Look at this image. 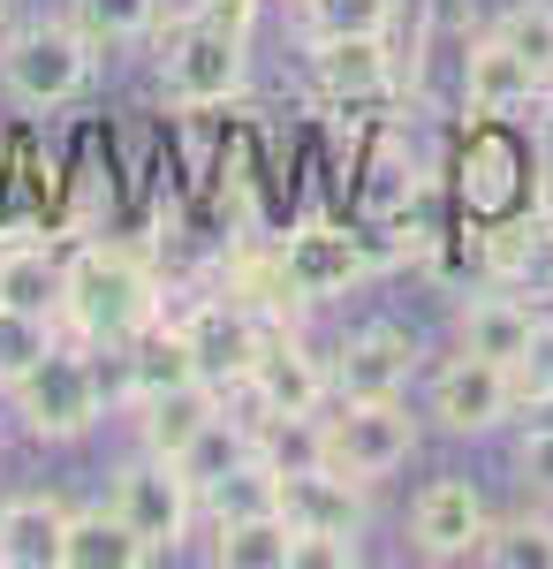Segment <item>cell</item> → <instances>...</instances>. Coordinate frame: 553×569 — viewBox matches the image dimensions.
<instances>
[{
    "label": "cell",
    "mask_w": 553,
    "mask_h": 569,
    "mask_svg": "<svg viewBox=\"0 0 553 569\" xmlns=\"http://www.w3.org/2000/svg\"><path fill=\"white\" fill-rule=\"evenodd\" d=\"M160 319V281L144 273V259H129L114 243H91L69 259V289H61V327L84 350H114L129 335H144Z\"/></svg>",
    "instance_id": "6da1fadb"
},
{
    "label": "cell",
    "mask_w": 553,
    "mask_h": 569,
    "mask_svg": "<svg viewBox=\"0 0 553 569\" xmlns=\"http://www.w3.org/2000/svg\"><path fill=\"white\" fill-rule=\"evenodd\" d=\"M326 433V471L349 486H380L410 463L418 448V418L402 410V395H341L334 418H319Z\"/></svg>",
    "instance_id": "7a4b0ae2"
},
{
    "label": "cell",
    "mask_w": 553,
    "mask_h": 569,
    "mask_svg": "<svg viewBox=\"0 0 553 569\" xmlns=\"http://www.w3.org/2000/svg\"><path fill=\"white\" fill-rule=\"evenodd\" d=\"M8 395H16V418L39 440H84L107 410V380L84 357V342H53Z\"/></svg>",
    "instance_id": "3957f363"
},
{
    "label": "cell",
    "mask_w": 553,
    "mask_h": 569,
    "mask_svg": "<svg viewBox=\"0 0 553 569\" xmlns=\"http://www.w3.org/2000/svg\"><path fill=\"white\" fill-rule=\"evenodd\" d=\"M0 84L23 107H61L91 84V39L77 23H31L0 46Z\"/></svg>",
    "instance_id": "277c9868"
},
{
    "label": "cell",
    "mask_w": 553,
    "mask_h": 569,
    "mask_svg": "<svg viewBox=\"0 0 553 569\" xmlns=\"http://www.w3.org/2000/svg\"><path fill=\"white\" fill-rule=\"evenodd\" d=\"M243 61H251V39H235V31H213V23H182L168 39V99L174 107H220V99H235L243 91Z\"/></svg>",
    "instance_id": "5b68a950"
},
{
    "label": "cell",
    "mask_w": 553,
    "mask_h": 569,
    "mask_svg": "<svg viewBox=\"0 0 553 569\" xmlns=\"http://www.w3.org/2000/svg\"><path fill=\"white\" fill-rule=\"evenodd\" d=\"M114 509L129 517V531H144L160 555H168L174 539L190 531V509H198V486L182 479V463L174 456H137V463H122L114 471Z\"/></svg>",
    "instance_id": "8992f818"
},
{
    "label": "cell",
    "mask_w": 553,
    "mask_h": 569,
    "mask_svg": "<svg viewBox=\"0 0 553 569\" xmlns=\"http://www.w3.org/2000/svg\"><path fill=\"white\" fill-rule=\"evenodd\" d=\"M372 266H380L372 243L349 236V228H326V220H311V228H296V236L281 243V281H289L296 305H326L341 289H356Z\"/></svg>",
    "instance_id": "52a82bcc"
},
{
    "label": "cell",
    "mask_w": 553,
    "mask_h": 569,
    "mask_svg": "<svg viewBox=\"0 0 553 569\" xmlns=\"http://www.w3.org/2000/svg\"><path fill=\"white\" fill-rule=\"evenodd\" d=\"M243 395H251L258 418H303V410H319V402L334 395V372L303 350L296 335L265 327V342H258V365H251V380H243Z\"/></svg>",
    "instance_id": "ba28073f"
},
{
    "label": "cell",
    "mask_w": 553,
    "mask_h": 569,
    "mask_svg": "<svg viewBox=\"0 0 553 569\" xmlns=\"http://www.w3.org/2000/svg\"><path fill=\"white\" fill-rule=\"evenodd\" d=\"M182 335H190V357H198V372L213 380L220 395H243L258 365V342H265V319H258L243 297H228V305H198L182 319Z\"/></svg>",
    "instance_id": "9c48e42d"
},
{
    "label": "cell",
    "mask_w": 553,
    "mask_h": 569,
    "mask_svg": "<svg viewBox=\"0 0 553 569\" xmlns=\"http://www.w3.org/2000/svg\"><path fill=\"white\" fill-rule=\"evenodd\" d=\"M509 410H515L509 365L470 357V350L455 357V365H440V380H432V418H440L448 433H493Z\"/></svg>",
    "instance_id": "30bf717a"
},
{
    "label": "cell",
    "mask_w": 553,
    "mask_h": 569,
    "mask_svg": "<svg viewBox=\"0 0 553 569\" xmlns=\"http://www.w3.org/2000/svg\"><path fill=\"white\" fill-rule=\"evenodd\" d=\"M477 539H485V501H477V486L470 479H432L418 493V509H410V547L425 555V562H463L477 555Z\"/></svg>",
    "instance_id": "8fae6325"
},
{
    "label": "cell",
    "mask_w": 553,
    "mask_h": 569,
    "mask_svg": "<svg viewBox=\"0 0 553 569\" xmlns=\"http://www.w3.org/2000/svg\"><path fill=\"white\" fill-rule=\"evenodd\" d=\"M311 84L326 91L334 107H356V99H386L402 84L394 69V46L386 31H364V39H311Z\"/></svg>",
    "instance_id": "7c38bea8"
},
{
    "label": "cell",
    "mask_w": 553,
    "mask_h": 569,
    "mask_svg": "<svg viewBox=\"0 0 553 569\" xmlns=\"http://www.w3.org/2000/svg\"><path fill=\"white\" fill-rule=\"evenodd\" d=\"M546 91V77L515 53L501 31H485V39H470V61H463V107L477 114V122H501V114H515V107H531Z\"/></svg>",
    "instance_id": "4fadbf2b"
},
{
    "label": "cell",
    "mask_w": 553,
    "mask_h": 569,
    "mask_svg": "<svg viewBox=\"0 0 553 569\" xmlns=\"http://www.w3.org/2000/svg\"><path fill=\"white\" fill-rule=\"evenodd\" d=\"M418 372V335L402 327H364L334 357V395H402Z\"/></svg>",
    "instance_id": "5bb4252c"
},
{
    "label": "cell",
    "mask_w": 553,
    "mask_h": 569,
    "mask_svg": "<svg viewBox=\"0 0 553 569\" xmlns=\"http://www.w3.org/2000/svg\"><path fill=\"white\" fill-rule=\"evenodd\" d=\"M220 410H228V395H220L213 380H182V388L137 395V433H144L152 456H182V448L205 433Z\"/></svg>",
    "instance_id": "9a60e30c"
},
{
    "label": "cell",
    "mask_w": 553,
    "mask_h": 569,
    "mask_svg": "<svg viewBox=\"0 0 553 569\" xmlns=\"http://www.w3.org/2000/svg\"><path fill=\"white\" fill-rule=\"evenodd\" d=\"M160 555L144 531H129V517L107 501V509H77L69 531H61V569H144Z\"/></svg>",
    "instance_id": "2e32d148"
},
{
    "label": "cell",
    "mask_w": 553,
    "mask_h": 569,
    "mask_svg": "<svg viewBox=\"0 0 553 569\" xmlns=\"http://www.w3.org/2000/svg\"><path fill=\"white\" fill-rule=\"evenodd\" d=\"M463 206L485 213V220H501V213L523 206V152H515L493 122L470 137V152H463Z\"/></svg>",
    "instance_id": "e0dca14e"
},
{
    "label": "cell",
    "mask_w": 553,
    "mask_h": 569,
    "mask_svg": "<svg viewBox=\"0 0 553 569\" xmlns=\"http://www.w3.org/2000/svg\"><path fill=\"white\" fill-rule=\"evenodd\" d=\"M61 531H69V509L46 493L0 501V569H61Z\"/></svg>",
    "instance_id": "ac0fdd59"
},
{
    "label": "cell",
    "mask_w": 553,
    "mask_h": 569,
    "mask_svg": "<svg viewBox=\"0 0 553 569\" xmlns=\"http://www.w3.org/2000/svg\"><path fill=\"white\" fill-rule=\"evenodd\" d=\"M364 486H349V479H334L326 463L319 471H296V479H281V517L296 531H364V501H356Z\"/></svg>",
    "instance_id": "d6986e66"
},
{
    "label": "cell",
    "mask_w": 553,
    "mask_h": 569,
    "mask_svg": "<svg viewBox=\"0 0 553 569\" xmlns=\"http://www.w3.org/2000/svg\"><path fill=\"white\" fill-rule=\"evenodd\" d=\"M296 555V525L281 509H258V517H220L213 562L220 569H289Z\"/></svg>",
    "instance_id": "ffe728a7"
},
{
    "label": "cell",
    "mask_w": 553,
    "mask_h": 569,
    "mask_svg": "<svg viewBox=\"0 0 553 569\" xmlns=\"http://www.w3.org/2000/svg\"><path fill=\"white\" fill-rule=\"evenodd\" d=\"M182 380H205L182 327H160V319H152L144 335H129V402H137V395H160V388H182Z\"/></svg>",
    "instance_id": "44dd1931"
},
{
    "label": "cell",
    "mask_w": 553,
    "mask_h": 569,
    "mask_svg": "<svg viewBox=\"0 0 553 569\" xmlns=\"http://www.w3.org/2000/svg\"><path fill=\"white\" fill-rule=\"evenodd\" d=\"M531 305H515V297H470L463 305V350L470 357H493V365H515V357L531 350Z\"/></svg>",
    "instance_id": "7402d4cb"
},
{
    "label": "cell",
    "mask_w": 553,
    "mask_h": 569,
    "mask_svg": "<svg viewBox=\"0 0 553 569\" xmlns=\"http://www.w3.org/2000/svg\"><path fill=\"white\" fill-rule=\"evenodd\" d=\"M251 456H258V433H251V418H228V410H220V418H213V426H205L198 440H190V448H182L174 463H182V479L198 486V493H213V486L228 479L235 463H251Z\"/></svg>",
    "instance_id": "603a6c76"
},
{
    "label": "cell",
    "mask_w": 553,
    "mask_h": 569,
    "mask_svg": "<svg viewBox=\"0 0 553 569\" xmlns=\"http://www.w3.org/2000/svg\"><path fill=\"white\" fill-rule=\"evenodd\" d=\"M418 190H425V176H418L410 144L386 130V137H380V152L364 160V190H356V198H364V213H372V220H394L402 206H410V198H418Z\"/></svg>",
    "instance_id": "cb8c5ba5"
},
{
    "label": "cell",
    "mask_w": 553,
    "mask_h": 569,
    "mask_svg": "<svg viewBox=\"0 0 553 569\" xmlns=\"http://www.w3.org/2000/svg\"><path fill=\"white\" fill-rule=\"evenodd\" d=\"M61 289H69V266L61 259H46V251H0V305L61 319Z\"/></svg>",
    "instance_id": "d4e9b609"
},
{
    "label": "cell",
    "mask_w": 553,
    "mask_h": 569,
    "mask_svg": "<svg viewBox=\"0 0 553 569\" xmlns=\"http://www.w3.org/2000/svg\"><path fill=\"white\" fill-rule=\"evenodd\" d=\"M477 562H493V569H553V517H509V525H485Z\"/></svg>",
    "instance_id": "484cf974"
},
{
    "label": "cell",
    "mask_w": 553,
    "mask_h": 569,
    "mask_svg": "<svg viewBox=\"0 0 553 569\" xmlns=\"http://www.w3.org/2000/svg\"><path fill=\"white\" fill-rule=\"evenodd\" d=\"M53 327H61V319H46V311L0 305V388H16V380L53 350Z\"/></svg>",
    "instance_id": "4316f807"
},
{
    "label": "cell",
    "mask_w": 553,
    "mask_h": 569,
    "mask_svg": "<svg viewBox=\"0 0 553 569\" xmlns=\"http://www.w3.org/2000/svg\"><path fill=\"white\" fill-rule=\"evenodd\" d=\"M152 16H160V0H69V23L91 46H129L137 31H152Z\"/></svg>",
    "instance_id": "83f0119b"
},
{
    "label": "cell",
    "mask_w": 553,
    "mask_h": 569,
    "mask_svg": "<svg viewBox=\"0 0 553 569\" xmlns=\"http://www.w3.org/2000/svg\"><path fill=\"white\" fill-rule=\"evenodd\" d=\"M303 31H311V39H364V31H394V0H303Z\"/></svg>",
    "instance_id": "f1b7e54d"
},
{
    "label": "cell",
    "mask_w": 553,
    "mask_h": 569,
    "mask_svg": "<svg viewBox=\"0 0 553 569\" xmlns=\"http://www.w3.org/2000/svg\"><path fill=\"white\" fill-rule=\"evenodd\" d=\"M213 509H220V517H258V509H281V471H273L265 456L235 463V471L213 486Z\"/></svg>",
    "instance_id": "f546056e"
},
{
    "label": "cell",
    "mask_w": 553,
    "mask_h": 569,
    "mask_svg": "<svg viewBox=\"0 0 553 569\" xmlns=\"http://www.w3.org/2000/svg\"><path fill=\"white\" fill-rule=\"evenodd\" d=\"M493 31H501V39H509L515 53H523V61H531V69L553 84V0H515Z\"/></svg>",
    "instance_id": "4dcf8cb0"
},
{
    "label": "cell",
    "mask_w": 553,
    "mask_h": 569,
    "mask_svg": "<svg viewBox=\"0 0 553 569\" xmlns=\"http://www.w3.org/2000/svg\"><path fill=\"white\" fill-rule=\"evenodd\" d=\"M546 259V228L523 213H501V228L485 236V266L501 273V281H515V273H531V266Z\"/></svg>",
    "instance_id": "1f68e13d"
},
{
    "label": "cell",
    "mask_w": 553,
    "mask_h": 569,
    "mask_svg": "<svg viewBox=\"0 0 553 569\" xmlns=\"http://www.w3.org/2000/svg\"><path fill=\"white\" fill-rule=\"evenodd\" d=\"M509 380H515V402H553V319L531 327V350L509 365Z\"/></svg>",
    "instance_id": "d6a6232c"
},
{
    "label": "cell",
    "mask_w": 553,
    "mask_h": 569,
    "mask_svg": "<svg viewBox=\"0 0 553 569\" xmlns=\"http://www.w3.org/2000/svg\"><path fill=\"white\" fill-rule=\"evenodd\" d=\"M356 562H364V547L349 531H296V555H289V569H356Z\"/></svg>",
    "instance_id": "836d02e7"
},
{
    "label": "cell",
    "mask_w": 553,
    "mask_h": 569,
    "mask_svg": "<svg viewBox=\"0 0 553 569\" xmlns=\"http://www.w3.org/2000/svg\"><path fill=\"white\" fill-rule=\"evenodd\" d=\"M515 463H523V486L553 501V426H546V433H531V440H523V448H515Z\"/></svg>",
    "instance_id": "e575fe53"
},
{
    "label": "cell",
    "mask_w": 553,
    "mask_h": 569,
    "mask_svg": "<svg viewBox=\"0 0 553 569\" xmlns=\"http://www.w3.org/2000/svg\"><path fill=\"white\" fill-rule=\"evenodd\" d=\"M198 23H213V31H235V39H251L258 0H198Z\"/></svg>",
    "instance_id": "d590c367"
},
{
    "label": "cell",
    "mask_w": 553,
    "mask_h": 569,
    "mask_svg": "<svg viewBox=\"0 0 553 569\" xmlns=\"http://www.w3.org/2000/svg\"><path fill=\"white\" fill-rule=\"evenodd\" d=\"M539 273H546V281H553V228H546V259H539Z\"/></svg>",
    "instance_id": "8d00e7d4"
},
{
    "label": "cell",
    "mask_w": 553,
    "mask_h": 569,
    "mask_svg": "<svg viewBox=\"0 0 553 569\" xmlns=\"http://www.w3.org/2000/svg\"><path fill=\"white\" fill-rule=\"evenodd\" d=\"M0 23H8V0H0Z\"/></svg>",
    "instance_id": "74e56055"
}]
</instances>
